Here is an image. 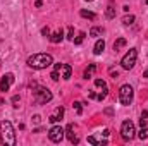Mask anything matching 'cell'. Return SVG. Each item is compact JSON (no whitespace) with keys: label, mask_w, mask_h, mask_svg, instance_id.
I'll return each instance as SVG.
<instances>
[{"label":"cell","mask_w":148,"mask_h":146,"mask_svg":"<svg viewBox=\"0 0 148 146\" xmlns=\"http://www.w3.org/2000/svg\"><path fill=\"white\" fill-rule=\"evenodd\" d=\"M66 134H67V138H69V141H71L73 145H77V143H79V138L74 134V124H69V126H67Z\"/></svg>","instance_id":"8fae6325"},{"label":"cell","mask_w":148,"mask_h":146,"mask_svg":"<svg viewBox=\"0 0 148 146\" xmlns=\"http://www.w3.org/2000/svg\"><path fill=\"white\" fill-rule=\"evenodd\" d=\"M134 124L131 122V120H124L122 122V126H121V136H122V139L124 141H131L133 138H134Z\"/></svg>","instance_id":"8992f818"},{"label":"cell","mask_w":148,"mask_h":146,"mask_svg":"<svg viewBox=\"0 0 148 146\" xmlns=\"http://www.w3.org/2000/svg\"><path fill=\"white\" fill-rule=\"evenodd\" d=\"M52 64H53V57L50 53H35V55H31L28 59V65L31 69H36V71L47 69Z\"/></svg>","instance_id":"6da1fadb"},{"label":"cell","mask_w":148,"mask_h":146,"mask_svg":"<svg viewBox=\"0 0 148 146\" xmlns=\"http://www.w3.org/2000/svg\"><path fill=\"white\" fill-rule=\"evenodd\" d=\"M138 138H140V139H147V138H148V127H147V129H145V127H141V131L138 132Z\"/></svg>","instance_id":"ffe728a7"},{"label":"cell","mask_w":148,"mask_h":146,"mask_svg":"<svg viewBox=\"0 0 148 146\" xmlns=\"http://www.w3.org/2000/svg\"><path fill=\"white\" fill-rule=\"evenodd\" d=\"M2 103H3V100H0V105H2Z\"/></svg>","instance_id":"d590c367"},{"label":"cell","mask_w":148,"mask_h":146,"mask_svg":"<svg viewBox=\"0 0 148 146\" xmlns=\"http://www.w3.org/2000/svg\"><path fill=\"white\" fill-rule=\"evenodd\" d=\"M0 136H2L5 145H9V146L16 145V132H14V127H12V124L9 120L0 122Z\"/></svg>","instance_id":"7a4b0ae2"},{"label":"cell","mask_w":148,"mask_h":146,"mask_svg":"<svg viewBox=\"0 0 148 146\" xmlns=\"http://www.w3.org/2000/svg\"><path fill=\"white\" fill-rule=\"evenodd\" d=\"M12 107H16V108L19 107V96H17V95H16V96H12Z\"/></svg>","instance_id":"cb8c5ba5"},{"label":"cell","mask_w":148,"mask_h":146,"mask_svg":"<svg viewBox=\"0 0 148 146\" xmlns=\"http://www.w3.org/2000/svg\"><path fill=\"white\" fill-rule=\"evenodd\" d=\"M95 71H97V65H95V64H90V67H88V69L84 71L83 77H84V79H90V77L93 76V72H95Z\"/></svg>","instance_id":"5bb4252c"},{"label":"cell","mask_w":148,"mask_h":146,"mask_svg":"<svg viewBox=\"0 0 148 146\" xmlns=\"http://www.w3.org/2000/svg\"><path fill=\"white\" fill-rule=\"evenodd\" d=\"M88 2H91V0H88Z\"/></svg>","instance_id":"8d00e7d4"},{"label":"cell","mask_w":148,"mask_h":146,"mask_svg":"<svg viewBox=\"0 0 148 146\" xmlns=\"http://www.w3.org/2000/svg\"><path fill=\"white\" fill-rule=\"evenodd\" d=\"M140 126L145 127V126H147V119H140Z\"/></svg>","instance_id":"f546056e"},{"label":"cell","mask_w":148,"mask_h":146,"mask_svg":"<svg viewBox=\"0 0 148 146\" xmlns=\"http://www.w3.org/2000/svg\"><path fill=\"white\" fill-rule=\"evenodd\" d=\"M122 46H126V40H124V38H119V40L114 43V52H119Z\"/></svg>","instance_id":"e0dca14e"},{"label":"cell","mask_w":148,"mask_h":146,"mask_svg":"<svg viewBox=\"0 0 148 146\" xmlns=\"http://www.w3.org/2000/svg\"><path fill=\"white\" fill-rule=\"evenodd\" d=\"M67 38H69V40H74V29H73V28H69V29H67Z\"/></svg>","instance_id":"4316f807"},{"label":"cell","mask_w":148,"mask_h":146,"mask_svg":"<svg viewBox=\"0 0 148 146\" xmlns=\"http://www.w3.org/2000/svg\"><path fill=\"white\" fill-rule=\"evenodd\" d=\"M105 16H107V19H114V17H115V9H114L112 5H109V7L105 9Z\"/></svg>","instance_id":"ac0fdd59"},{"label":"cell","mask_w":148,"mask_h":146,"mask_svg":"<svg viewBox=\"0 0 148 146\" xmlns=\"http://www.w3.org/2000/svg\"><path fill=\"white\" fill-rule=\"evenodd\" d=\"M95 86H98V88H105V81H103V79H95Z\"/></svg>","instance_id":"603a6c76"},{"label":"cell","mask_w":148,"mask_h":146,"mask_svg":"<svg viewBox=\"0 0 148 146\" xmlns=\"http://www.w3.org/2000/svg\"><path fill=\"white\" fill-rule=\"evenodd\" d=\"M0 145H3V139H2V138H0Z\"/></svg>","instance_id":"e575fe53"},{"label":"cell","mask_w":148,"mask_h":146,"mask_svg":"<svg viewBox=\"0 0 148 146\" xmlns=\"http://www.w3.org/2000/svg\"><path fill=\"white\" fill-rule=\"evenodd\" d=\"M64 107H57V108L53 110V113L48 117V122H52V124H55V122H59V120H62V117H64Z\"/></svg>","instance_id":"30bf717a"},{"label":"cell","mask_w":148,"mask_h":146,"mask_svg":"<svg viewBox=\"0 0 148 146\" xmlns=\"http://www.w3.org/2000/svg\"><path fill=\"white\" fill-rule=\"evenodd\" d=\"M84 36H86L84 33H79V35H77V38H76V40H73V41L76 43V45H81V43H83V40H84Z\"/></svg>","instance_id":"7402d4cb"},{"label":"cell","mask_w":148,"mask_h":146,"mask_svg":"<svg viewBox=\"0 0 148 146\" xmlns=\"http://www.w3.org/2000/svg\"><path fill=\"white\" fill-rule=\"evenodd\" d=\"M53 71H57V72L60 74L62 79H71V74H73L71 65H67V64H55V69Z\"/></svg>","instance_id":"9c48e42d"},{"label":"cell","mask_w":148,"mask_h":146,"mask_svg":"<svg viewBox=\"0 0 148 146\" xmlns=\"http://www.w3.org/2000/svg\"><path fill=\"white\" fill-rule=\"evenodd\" d=\"M107 98V88H102V93L100 95H97V100L98 102H102V100H105Z\"/></svg>","instance_id":"44dd1931"},{"label":"cell","mask_w":148,"mask_h":146,"mask_svg":"<svg viewBox=\"0 0 148 146\" xmlns=\"http://www.w3.org/2000/svg\"><path fill=\"white\" fill-rule=\"evenodd\" d=\"M64 134H66V131H64L60 126H53V127L48 131V138H50L52 143H60V141L64 139Z\"/></svg>","instance_id":"52a82bcc"},{"label":"cell","mask_w":148,"mask_h":146,"mask_svg":"<svg viewBox=\"0 0 148 146\" xmlns=\"http://www.w3.org/2000/svg\"><path fill=\"white\" fill-rule=\"evenodd\" d=\"M41 35H43V36H50V29H48V28H43V29H41Z\"/></svg>","instance_id":"83f0119b"},{"label":"cell","mask_w":148,"mask_h":146,"mask_svg":"<svg viewBox=\"0 0 148 146\" xmlns=\"http://www.w3.org/2000/svg\"><path fill=\"white\" fill-rule=\"evenodd\" d=\"M33 95H35V102H36L38 105H43V103H47V102L52 100V91L48 88H43V86H38Z\"/></svg>","instance_id":"277c9868"},{"label":"cell","mask_w":148,"mask_h":146,"mask_svg":"<svg viewBox=\"0 0 148 146\" xmlns=\"http://www.w3.org/2000/svg\"><path fill=\"white\" fill-rule=\"evenodd\" d=\"M88 143H91V145H97L98 141H97V138H93V136H90V138H88Z\"/></svg>","instance_id":"f1b7e54d"},{"label":"cell","mask_w":148,"mask_h":146,"mask_svg":"<svg viewBox=\"0 0 148 146\" xmlns=\"http://www.w3.org/2000/svg\"><path fill=\"white\" fill-rule=\"evenodd\" d=\"M40 119H41L40 115H35V117H33V120H35V122H40Z\"/></svg>","instance_id":"1f68e13d"},{"label":"cell","mask_w":148,"mask_h":146,"mask_svg":"<svg viewBox=\"0 0 148 146\" xmlns=\"http://www.w3.org/2000/svg\"><path fill=\"white\" fill-rule=\"evenodd\" d=\"M62 40H64V31H62V29L55 31V33L50 36V41H52V43H60Z\"/></svg>","instance_id":"4fadbf2b"},{"label":"cell","mask_w":148,"mask_h":146,"mask_svg":"<svg viewBox=\"0 0 148 146\" xmlns=\"http://www.w3.org/2000/svg\"><path fill=\"white\" fill-rule=\"evenodd\" d=\"M79 14H81V17H84V19H97V14H95V12H90V10H84V9H81Z\"/></svg>","instance_id":"9a60e30c"},{"label":"cell","mask_w":148,"mask_h":146,"mask_svg":"<svg viewBox=\"0 0 148 146\" xmlns=\"http://www.w3.org/2000/svg\"><path fill=\"white\" fill-rule=\"evenodd\" d=\"M105 33V29L102 28V26H97V28H91L90 29V36H100V35H103Z\"/></svg>","instance_id":"2e32d148"},{"label":"cell","mask_w":148,"mask_h":146,"mask_svg":"<svg viewBox=\"0 0 148 146\" xmlns=\"http://www.w3.org/2000/svg\"><path fill=\"white\" fill-rule=\"evenodd\" d=\"M41 3H43V0H36V2H35V5H36V7H41Z\"/></svg>","instance_id":"4dcf8cb0"},{"label":"cell","mask_w":148,"mask_h":146,"mask_svg":"<svg viewBox=\"0 0 148 146\" xmlns=\"http://www.w3.org/2000/svg\"><path fill=\"white\" fill-rule=\"evenodd\" d=\"M14 84V74L12 72H7L2 79H0V91H9L10 89V86Z\"/></svg>","instance_id":"ba28073f"},{"label":"cell","mask_w":148,"mask_h":146,"mask_svg":"<svg viewBox=\"0 0 148 146\" xmlns=\"http://www.w3.org/2000/svg\"><path fill=\"white\" fill-rule=\"evenodd\" d=\"M143 77H148V69L145 71V72H143Z\"/></svg>","instance_id":"836d02e7"},{"label":"cell","mask_w":148,"mask_h":146,"mask_svg":"<svg viewBox=\"0 0 148 146\" xmlns=\"http://www.w3.org/2000/svg\"><path fill=\"white\" fill-rule=\"evenodd\" d=\"M133 96H134V91H133V88H131L129 84L121 86V91H119V102H121L122 105H131Z\"/></svg>","instance_id":"5b68a950"},{"label":"cell","mask_w":148,"mask_h":146,"mask_svg":"<svg viewBox=\"0 0 148 146\" xmlns=\"http://www.w3.org/2000/svg\"><path fill=\"white\" fill-rule=\"evenodd\" d=\"M136 59H138V50H136V48H131V50L122 57V60H121L122 69H126V71L133 69V67H134V64H136Z\"/></svg>","instance_id":"3957f363"},{"label":"cell","mask_w":148,"mask_h":146,"mask_svg":"<svg viewBox=\"0 0 148 146\" xmlns=\"http://www.w3.org/2000/svg\"><path fill=\"white\" fill-rule=\"evenodd\" d=\"M50 77H52L53 81H59V79H60V74L57 72V71H53V72L50 74Z\"/></svg>","instance_id":"d4e9b609"},{"label":"cell","mask_w":148,"mask_h":146,"mask_svg":"<svg viewBox=\"0 0 148 146\" xmlns=\"http://www.w3.org/2000/svg\"><path fill=\"white\" fill-rule=\"evenodd\" d=\"M105 113H109V115H112V113H114V110H112V108H107V110H105Z\"/></svg>","instance_id":"d6a6232c"},{"label":"cell","mask_w":148,"mask_h":146,"mask_svg":"<svg viewBox=\"0 0 148 146\" xmlns=\"http://www.w3.org/2000/svg\"><path fill=\"white\" fill-rule=\"evenodd\" d=\"M122 23H124L126 26L133 24V23H134V16H133V14H129V16H124V17H122Z\"/></svg>","instance_id":"d6986e66"},{"label":"cell","mask_w":148,"mask_h":146,"mask_svg":"<svg viewBox=\"0 0 148 146\" xmlns=\"http://www.w3.org/2000/svg\"><path fill=\"white\" fill-rule=\"evenodd\" d=\"M103 50H105V41H103V40H98V41L95 43V46H93V53H95V55H100Z\"/></svg>","instance_id":"7c38bea8"},{"label":"cell","mask_w":148,"mask_h":146,"mask_svg":"<svg viewBox=\"0 0 148 146\" xmlns=\"http://www.w3.org/2000/svg\"><path fill=\"white\" fill-rule=\"evenodd\" d=\"M74 108H76V112H77V113H81V112H83V108H81V103H79V102H74Z\"/></svg>","instance_id":"484cf974"}]
</instances>
